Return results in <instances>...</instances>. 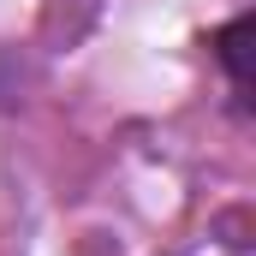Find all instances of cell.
<instances>
[{"label": "cell", "mask_w": 256, "mask_h": 256, "mask_svg": "<svg viewBox=\"0 0 256 256\" xmlns=\"http://www.w3.org/2000/svg\"><path fill=\"white\" fill-rule=\"evenodd\" d=\"M244 36H250V18H232V24L214 36V54H220V66H226L238 102H244V90H250V78H244Z\"/></svg>", "instance_id": "1"}]
</instances>
